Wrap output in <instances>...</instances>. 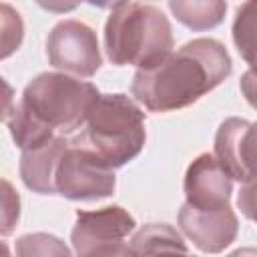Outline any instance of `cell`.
Returning <instances> with one entry per match:
<instances>
[{
  "mask_svg": "<svg viewBox=\"0 0 257 257\" xmlns=\"http://www.w3.org/2000/svg\"><path fill=\"white\" fill-rule=\"evenodd\" d=\"M70 143L56 135L42 147L24 151L20 157V179L22 183L38 195H56V171L60 165L62 155Z\"/></svg>",
  "mask_w": 257,
  "mask_h": 257,
  "instance_id": "obj_11",
  "label": "cell"
},
{
  "mask_svg": "<svg viewBox=\"0 0 257 257\" xmlns=\"http://www.w3.org/2000/svg\"><path fill=\"white\" fill-rule=\"evenodd\" d=\"M233 72V60L223 42L195 38L171 52L153 68H141L131 82V94L151 112H171L195 104Z\"/></svg>",
  "mask_w": 257,
  "mask_h": 257,
  "instance_id": "obj_1",
  "label": "cell"
},
{
  "mask_svg": "<svg viewBox=\"0 0 257 257\" xmlns=\"http://www.w3.org/2000/svg\"><path fill=\"white\" fill-rule=\"evenodd\" d=\"M183 191L187 205L201 211H223L231 207L233 179L215 155L201 153L187 167Z\"/></svg>",
  "mask_w": 257,
  "mask_h": 257,
  "instance_id": "obj_9",
  "label": "cell"
},
{
  "mask_svg": "<svg viewBox=\"0 0 257 257\" xmlns=\"http://www.w3.org/2000/svg\"><path fill=\"white\" fill-rule=\"evenodd\" d=\"M173 46V26L161 8L143 2L112 4L104 22V52L114 66L153 68Z\"/></svg>",
  "mask_w": 257,
  "mask_h": 257,
  "instance_id": "obj_2",
  "label": "cell"
},
{
  "mask_svg": "<svg viewBox=\"0 0 257 257\" xmlns=\"http://www.w3.org/2000/svg\"><path fill=\"white\" fill-rule=\"evenodd\" d=\"M16 257H72L68 245L50 233H26L14 243Z\"/></svg>",
  "mask_w": 257,
  "mask_h": 257,
  "instance_id": "obj_16",
  "label": "cell"
},
{
  "mask_svg": "<svg viewBox=\"0 0 257 257\" xmlns=\"http://www.w3.org/2000/svg\"><path fill=\"white\" fill-rule=\"evenodd\" d=\"M231 34L249 70L257 72V2H243L235 10Z\"/></svg>",
  "mask_w": 257,
  "mask_h": 257,
  "instance_id": "obj_15",
  "label": "cell"
},
{
  "mask_svg": "<svg viewBox=\"0 0 257 257\" xmlns=\"http://www.w3.org/2000/svg\"><path fill=\"white\" fill-rule=\"evenodd\" d=\"M145 141V112L135 98L114 92L100 94L72 145L84 147L112 169H120L141 155Z\"/></svg>",
  "mask_w": 257,
  "mask_h": 257,
  "instance_id": "obj_3",
  "label": "cell"
},
{
  "mask_svg": "<svg viewBox=\"0 0 257 257\" xmlns=\"http://www.w3.org/2000/svg\"><path fill=\"white\" fill-rule=\"evenodd\" d=\"M116 187L114 169L96 153L70 143L56 171V195L70 201H98Z\"/></svg>",
  "mask_w": 257,
  "mask_h": 257,
  "instance_id": "obj_7",
  "label": "cell"
},
{
  "mask_svg": "<svg viewBox=\"0 0 257 257\" xmlns=\"http://www.w3.org/2000/svg\"><path fill=\"white\" fill-rule=\"evenodd\" d=\"M133 257H195L183 235L169 223H147L131 239Z\"/></svg>",
  "mask_w": 257,
  "mask_h": 257,
  "instance_id": "obj_12",
  "label": "cell"
},
{
  "mask_svg": "<svg viewBox=\"0 0 257 257\" xmlns=\"http://www.w3.org/2000/svg\"><path fill=\"white\" fill-rule=\"evenodd\" d=\"M215 159L233 181L257 183V122L225 118L215 133Z\"/></svg>",
  "mask_w": 257,
  "mask_h": 257,
  "instance_id": "obj_8",
  "label": "cell"
},
{
  "mask_svg": "<svg viewBox=\"0 0 257 257\" xmlns=\"http://www.w3.org/2000/svg\"><path fill=\"white\" fill-rule=\"evenodd\" d=\"M169 10L187 28L195 32L219 26L227 12V2L221 0H171Z\"/></svg>",
  "mask_w": 257,
  "mask_h": 257,
  "instance_id": "obj_14",
  "label": "cell"
},
{
  "mask_svg": "<svg viewBox=\"0 0 257 257\" xmlns=\"http://www.w3.org/2000/svg\"><path fill=\"white\" fill-rule=\"evenodd\" d=\"M0 22H2V58H8L22 42L24 36V26L20 20V14L16 10H12L8 4L0 6Z\"/></svg>",
  "mask_w": 257,
  "mask_h": 257,
  "instance_id": "obj_17",
  "label": "cell"
},
{
  "mask_svg": "<svg viewBox=\"0 0 257 257\" xmlns=\"http://www.w3.org/2000/svg\"><path fill=\"white\" fill-rule=\"evenodd\" d=\"M135 217L120 205L76 211L70 241L76 257H133L124 239L135 231Z\"/></svg>",
  "mask_w": 257,
  "mask_h": 257,
  "instance_id": "obj_5",
  "label": "cell"
},
{
  "mask_svg": "<svg viewBox=\"0 0 257 257\" xmlns=\"http://www.w3.org/2000/svg\"><path fill=\"white\" fill-rule=\"evenodd\" d=\"M2 235L8 237L20 217V197L6 179L2 181Z\"/></svg>",
  "mask_w": 257,
  "mask_h": 257,
  "instance_id": "obj_18",
  "label": "cell"
},
{
  "mask_svg": "<svg viewBox=\"0 0 257 257\" xmlns=\"http://www.w3.org/2000/svg\"><path fill=\"white\" fill-rule=\"evenodd\" d=\"M98 98L100 92L92 82L64 72L36 74L20 96L42 122L62 135L82 128Z\"/></svg>",
  "mask_w": 257,
  "mask_h": 257,
  "instance_id": "obj_4",
  "label": "cell"
},
{
  "mask_svg": "<svg viewBox=\"0 0 257 257\" xmlns=\"http://www.w3.org/2000/svg\"><path fill=\"white\" fill-rule=\"evenodd\" d=\"M4 122L8 124L10 137L14 141V145L24 153L36 147H42L44 143H48L50 139H54V131L42 122L22 100H18L12 110L4 112Z\"/></svg>",
  "mask_w": 257,
  "mask_h": 257,
  "instance_id": "obj_13",
  "label": "cell"
},
{
  "mask_svg": "<svg viewBox=\"0 0 257 257\" xmlns=\"http://www.w3.org/2000/svg\"><path fill=\"white\" fill-rule=\"evenodd\" d=\"M237 207L241 209V213L247 219L257 223V183L241 185V189L237 193Z\"/></svg>",
  "mask_w": 257,
  "mask_h": 257,
  "instance_id": "obj_19",
  "label": "cell"
},
{
  "mask_svg": "<svg viewBox=\"0 0 257 257\" xmlns=\"http://www.w3.org/2000/svg\"><path fill=\"white\" fill-rule=\"evenodd\" d=\"M46 58L50 66L64 74L76 78L94 76L102 64L96 32L74 18L56 22L46 36Z\"/></svg>",
  "mask_w": 257,
  "mask_h": 257,
  "instance_id": "obj_6",
  "label": "cell"
},
{
  "mask_svg": "<svg viewBox=\"0 0 257 257\" xmlns=\"http://www.w3.org/2000/svg\"><path fill=\"white\" fill-rule=\"evenodd\" d=\"M177 221L183 235L199 251L209 255L225 251L239 233V221L231 207L223 211H201L183 203Z\"/></svg>",
  "mask_w": 257,
  "mask_h": 257,
  "instance_id": "obj_10",
  "label": "cell"
},
{
  "mask_svg": "<svg viewBox=\"0 0 257 257\" xmlns=\"http://www.w3.org/2000/svg\"><path fill=\"white\" fill-rule=\"evenodd\" d=\"M239 88H241L245 100L249 102V106H253L257 110V72L255 70L243 72V76L239 80Z\"/></svg>",
  "mask_w": 257,
  "mask_h": 257,
  "instance_id": "obj_20",
  "label": "cell"
},
{
  "mask_svg": "<svg viewBox=\"0 0 257 257\" xmlns=\"http://www.w3.org/2000/svg\"><path fill=\"white\" fill-rule=\"evenodd\" d=\"M227 257H257V247H239L231 251Z\"/></svg>",
  "mask_w": 257,
  "mask_h": 257,
  "instance_id": "obj_21",
  "label": "cell"
}]
</instances>
